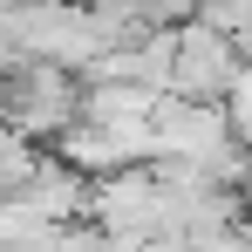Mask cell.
Returning a JSON list of instances; mask_svg holds the SVG:
<instances>
[{"label":"cell","instance_id":"cell-4","mask_svg":"<svg viewBox=\"0 0 252 252\" xmlns=\"http://www.w3.org/2000/svg\"><path fill=\"white\" fill-rule=\"evenodd\" d=\"M150 136H157V157H191V164H218L239 136L225 102H191V95H157L150 102Z\"/></svg>","mask_w":252,"mask_h":252},{"label":"cell","instance_id":"cell-5","mask_svg":"<svg viewBox=\"0 0 252 252\" xmlns=\"http://www.w3.org/2000/svg\"><path fill=\"white\" fill-rule=\"evenodd\" d=\"M82 218H89V225H102L109 239H150V232H164V198H157L150 164H129V170L95 177Z\"/></svg>","mask_w":252,"mask_h":252},{"label":"cell","instance_id":"cell-9","mask_svg":"<svg viewBox=\"0 0 252 252\" xmlns=\"http://www.w3.org/2000/svg\"><path fill=\"white\" fill-rule=\"evenodd\" d=\"M239 239H246V252H252V205L239 211Z\"/></svg>","mask_w":252,"mask_h":252},{"label":"cell","instance_id":"cell-7","mask_svg":"<svg viewBox=\"0 0 252 252\" xmlns=\"http://www.w3.org/2000/svg\"><path fill=\"white\" fill-rule=\"evenodd\" d=\"M191 252H246V239H239V225H218V232H198Z\"/></svg>","mask_w":252,"mask_h":252},{"label":"cell","instance_id":"cell-1","mask_svg":"<svg viewBox=\"0 0 252 252\" xmlns=\"http://www.w3.org/2000/svg\"><path fill=\"white\" fill-rule=\"evenodd\" d=\"M0 28L14 55H41L75 75H95V62L109 55V34L95 28L82 0H14V7H0Z\"/></svg>","mask_w":252,"mask_h":252},{"label":"cell","instance_id":"cell-2","mask_svg":"<svg viewBox=\"0 0 252 252\" xmlns=\"http://www.w3.org/2000/svg\"><path fill=\"white\" fill-rule=\"evenodd\" d=\"M82 116V75L62 68V62H41V55H14L0 68V123L21 129L28 143H55L62 129Z\"/></svg>","mask_w":252,"mask_h":252},{"label":"cell","instance_id":"cell-8","mask_svg":"<svg viewBox=\"0 0 252 252\" xmlns=\"http://www.w3.org/2000/svg\"><path fill=\"white\" fill-rule=\"evenodd\" d=\"M136 252H191V232H150Z\"/></svg>","mask_w":252,"mask_h":252},{"label":"cell","instance_id":"cell-6","mask_svg":"<svg viewBox=\"0 0 252 252\" xmlns=\"http://www.w3.org/2000/svg\"><path fill=\"white\" fill-rule=\"evenodd\" d=\"M21 198L41 211V218H55V225H75L89 211V177L68 157H55V150H41L34 157V170H28V184H21Z\"/></svg>","mask_w":252,"mask_h":252},{"label":"cell","instance_id":"cell-3","mask_svg":"<svg viewBox=\"0 0 252 252\" xmlns=\"http://www.w3.org/2000/svg\"><path fill=\"white\" fill-rule=\"evenodd\" d=\"M246 68V48L232 41L225 28L211 21H184L177 28V55H170V95H191V102H225L232 82Z\"/></svg>","mask_w":252,"mask_h":252}]
</instances>
